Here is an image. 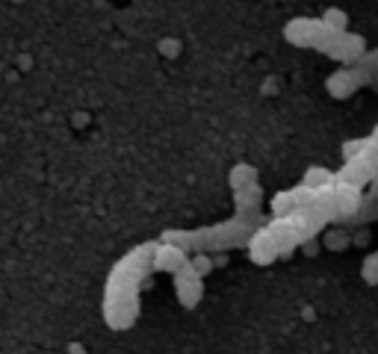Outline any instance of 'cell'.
I'll return each instance as SVG.
<instances>
[{
    "label": "cell",
    "instance_id": "obj_12",
    "mask_svg": "<svg viewBox=\"0 0 378 354\" xmlns=\"http://www.w3.org/2000/svg\"><path fill=\"white\" fill-rule=\"evenodd\" d=\"M361 277L367 281L370 286H378V251H372V254L363 257L361 263Z\"/></svg>",
    "mask_w": 378,
    "mask_h": 354
},
{
    "label": "cell",
    "instance_id": "obj_15",
    "mask_svg": "<svg viewBox=\"0 0 378 354\" xmlns=\"http://www.w3.org/2000/svg\"><path fill=\"white\" fill-rule=\"evenodd\" d=\"M355 243H358V245H367V243H370V231H358V233H355Z\"/></svg>",
    "mask_w": 378,
    "mask_h": 354
},
{
    "label": "cell",
    "instance_id": "obj_5",
    "mask_svg": "<svg viewBox=\"0 0 378 354\" xmlns=\"http://www.w3.org/2000/svg\"><path fill=\"white\" fill-rule=\"evenodd\" d=\"M361 207V186H351L346 180L334 183V210L343 213V216H351Z\"/></svg>",
    "mask_w": 378,
    "mask_h": 354
},
{
    "label": "cell",
    "instance_id": "obj_1",
    "mask_svg": "<svg viewBox=\"0 0 378 354\" xmlns=\"http://www.w3.org/2000/svg\"><path fill=\"white\" fill-rule=\"evenodd\" d=\"M284 36H287V42L289 45H298V47H319L325 50L331 45L334 33L331 27H325L322 21H313V18H296V21H289L287 27H284Z\"/></svg>",
    "mask_w": 378,
    "mask_h": 354
},
{
    "label": "cell",
    "instance_id": "obj_14",
    "mask_svg": "<svg viewBox=\"0 0 378 354\" xmlns=\"http://www.w3.org/2000/svg\"><path fill=\"white\" fill-rule=\"evenodd\" d=\"M189 263H192V269L201 275V277H204L210 269H213V263H210V257H204V254H198L195 260H189Z\"/></svg>",
    "mask_w": 378,
    "mask_h": 354
},
{
    "label": "cell",
    "instance_id": "obj_2",
    "mask_svg": "<svg viewBox=\"0 0 378 354\" xmlns=\"http://www.w3.org/2000/svg\"><path fill=\"white\" fill-rule=\"evenodd\" d=\"M278 254H281V245H278V239L272 236L269 227H260V231L251 233V239H248V257L255 260V263L266 266V263H272Z\"/></svg>",
    "mask_w": 378,
    "mask_h": 354
},
{
    "label": "cell",
    "instance_id": "obj_9",
    "mask_svg": "<svg viewBox=\"0 0 378 354\" xmlns=\"http://www.w3.org/2000/svg\"><path fill=\"white\" fill-rule=\"evenodd\" d=\"M236 198H239V204H236V207H239V213H243V216L255 213V210H257V198H260L257 183H255V186H248V189H239Z\"/></svg>",
    "mask_w": 378,
    "mask_h": 354
},
{
    "label": "cell",
    "instance_id": "obj_3",
    "mask_svg": "<svg viewBox=\"0 0 378 354\" xmlns=\"http://www.w3.org/2000/svg\"><path fill=\"white\" fill-rule=\"evenodd\" d=\"M189 263L186 257V251L181 245H174V243H162L154 248V260H151V266L160 272H181L183 266Z\"/></svg>",
    "mask_w": 378,
    "mask_h": 354
},
{
    "label": "cell",
    "instance_id": "obj_8",
    "mask_svg": "<svg viewBox=\"0 0 378 354\" xmlns=\"http://www.w3.org/2000/svg\"><path fill=\"white\" fill-rule=\"evenodd\" d=\"M337 183V177L328 169H308L305 174V186L313 189V192H322V189H331Z\"/></svg>",
    "mask_w": 378,
    "mask_h": 354
},
{
    "label": "cell",
    "instance_id": "obj_4",
    "mask_svg": "<svg viewBox=\"0 0 378 354\" xmlns=\"http://www.w3.org/2000/svg\"><path fill=\"white\" fill-rule=\"evenodd\" d=\"M104 313L112 328H128L136 316V298H107Z\"/></svg>",
    "mask_w": 378,
    "mask_h": 354
},
{
    "label": "cell",
    "instance_id": "obj_10",
    "mask_svg": "<svg viewBox=\"0 0 378 354\" xmlns=\"http://www.w3.org/2000/svg\"><path fill=\"white\" fill-rule=\"evenodd\" d=\"M255 177H257V171L251 169V166H236L234 171H231V186L236 189H248V186H255Z\"/></svg>",
    "mask_w": 378,
    "mask_h": 354
},
{
    "label": "cell",
    "instance_id": "obj_11",
    "mask_svg": "<svg viewBox=\"0 0 378 354\" xmlns=\"http://www.w3.org/2000/svg\"><path fill=\"white\" fill-rule=\"evenodd\" d=\"M351 245V236L343 231V227H331L328 233H325V248H331V251H343Z\"/></svg>",
    "mask_w": 378,
    "mask_h": 354
},
{
    "label": "cell",
    "instance_id": "obj_7",
    "mask_svg": "<svg viewBox=\"0 0 378 354\" xmlns=\"http://www.w3.org/2000/svg\"><path fill=\"white\" fill-rule=\"evenodd\" d=\"M325 86H328V92H331L334 98H349V95L361 86V74L351 71V68H340V71L331 74Z\"/></svg>",
    "mask_w": 378,
    "mask_h": 354
},
{
    "label": "cell",
    "instance_id": "obj_6",
    "mask_svg": "<svg viewBox=\"0 0 378 354\" xmlns=\"http://www.w3.org/2000/svg\"><path fill=\"white\" fill-rule=\"evenodd\" d=\"M363 42L358 39V36H349V33H340L331 39V45L325 47V54H328L331 59H340V62H351L358 54H361Z\"/></svg>",
    "mask_w": 378,
    "mask_h": 354
},
{
    "label": "cell",
    "instance_id": "obj_13",
    "mask_svg": "<svg viewBox=\"0 0 378 354\" xmlns=\"http://www.w3.org/2000/svg\"><path fill=\"white\" fill-rule=\"evenodd\" d=\"M322 24H325V27H331L334 33H346L349 18H346V12H343V9H328V12L322 15Z\"/></svg>",
    "mask_w": 378,
    "mask_h": 354
},
{
    "label": "cell",
    "instance_id": "obj_16",
    "mask_svg": "<svg viewBox=\"0 0 378 354\" xmlns=\"http://www.w3.org/2000/svg\"><path fill=\"white\" fill-rule=\"evenodd\" d=\"M372 142H375V145H378V130H375V136H372Z\"/></svg>",
    "mask_w": 378,
    "mask_h": 354
}]
</instances>
